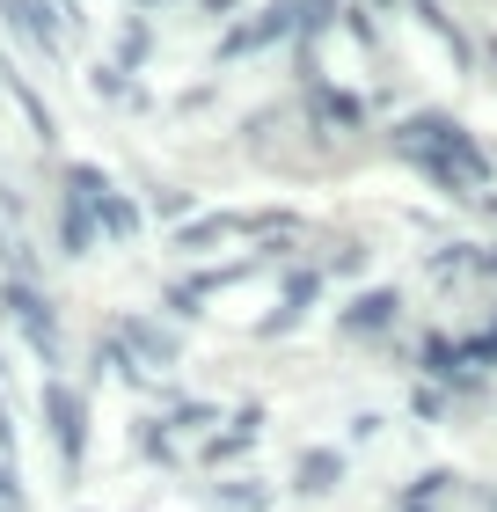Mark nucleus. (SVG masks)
<instances>
[{
  "label": "nucleus",
  "mask_w": 497,
  "mask_h": 512,
  "mask_svg": "<svg viewBox=\"0 0 497 512\" xmlns=\"http://www.w3.org/2000/svg\"><path fill=\"white\" fill-rule=\"evenodd\" d=\"M395 154L417 161V169L432 176L446 198L490 191V154L468 139V125L446 118V110H417V118H402V125H395Z\"/></svg>",
  "instance_id": "nucleus-1"
},
{
  "label": "nucleus",
  "mask_w": 497,
  "mask_h": 512,
  "mask_svg": "<svg viewBox=\"0 0 497 512\" xmlns=\"http://www.w3.org/2000/svg\"><path fill=\"white\" fill-rule=\"evenodd\" d=\"M37 410H44V432H52V454H59L66 483H81V469H88V425H96V410H88V388H74L66 374H44Z\"/></svg>",
  "instance_id": "nucleus-2"
},
{
  "label": "nucleus",
  "mask_w": 497,
  "mask_h": 512,
  "mask_svg": "<svg viewBox=\"0 0 497 512\" xmlns=\"http://www.w3.org/2000/svg\"><path fill=\"white\" fill-rule=\"evenodd\" d=\"M0 308L15 315V330L30 337V352L59 374V366H66V337H59V308H52V293L30 286V278H0Z\"/></svg>",
  "instance_id": "nucleus-3"
},
{
  "label": "nucleus",
  "mask_w": 497,
  "mask_h": 512,
  "mask_svg": "<svg viewBox=\"0 0 497 512\" xmlns=\"http://www.w3.org/2000/svg\"><path fill=\"white\" fill-rule=\"evenodd\" d=\"M300 37V0H264L249 22H234L220 37V59H242V52H264V44H286Z\"/></svg>",
  "instance_id": "nucleus-4"
},
{
  "label": "nucleus",
  "mask_w": 497,
  "mask_h": 512,
  "mask_svg": "<svg viewBox=\"0 0 497 512\" xmlns=\"http://www.w3.org/2000/svg\"><path fill=\"white\" fill-rule=\"evenodd\" d=\"M110 337L125 344V352H132V366H147V374H154V366L169 374V366L183 359L176 330H161V322H147V315H117V322H110Z\"/></svg>",
  "instance_id": "nucleus-5"
},
{
  "label": "nucleus",
  "mask_w": 497,
  "mask_h": 512,
  "mask_svg": "<svg viewBox=\"0 0 497 512\" xmlns=\"http://www.w3.org/2000/svg\"><path fill=\"white\" fill-rule=\"evenodd\" d=\"M395 315H402V293L395 286H366L351 308H337V330L344 337H381V330H395Z\"/></svg>",
  "instance_id": "nucleus-6"
},
{
  "label": "nucleus",
  "mask_w": 497,
  "mask_h": 512,
  "mask_svg": "<svg viewBox=\"0 0 497 512\" xmlns=\"http://www.w3.org/2000/svg\"><path fill=\"white\" fill-rule=\"evenodd\" d=\"M0 15H8V30L30 44V52H44V59H59V22H52V8L44 0H0Z\"/></svg>",
  "instance_id": "nucleus-7"
},
{
  "label": "nucleus",
  "mask_w": 497,
  "mask_h": 512,
  "mask_svg": "<svg viewBox=\"0 0 497 512\" xmlns=\"http://www.w3.org/2000/svg\"><path fill=\"white\" fill-rule=\"evenodd\" d=\"M96 198H59V256H96Z\"/></svg>",
  "instance_id": "nucleus-8"
},
{
  "label": "nucleus",
  "mask_w": 497,
  "mask_h": 512,
  "mask_svg": "<svg viewBox=\"0 0 497 512\" xmlns=\"http://www.w3.org/2000/svg\"><path fill=\"white\" fill-rule=\"evenodd\" d=\"M344 483V454L337 447H300V461H293V491L300 498H329Z\"/></svg>",
  "instance_id": "nucleus-9"
},
{
  "label": "nucleus",
  "mask_w": 497,
  "mask_h": 512,
  "mask_svg": "<svg viewBox=\"0 0 497 512\" xmlns=\"http://www.w3.org/2000/svg\"><path fill=\"white\" fill-rule=\"evenodd\" d=\"M307 110H315L322 125H337V132H359L366 125V103L344 96V88H329V81H307Z\"/></svg>",
  "instance_id": "nucleus-10"
},
{
  "label": "nucleus",
  "mask_w": 497,
  "mask_h": 512,
  "mask_svg": "<svg viewBox=\"0 0 497 512\" xmlns=\"http://www.w3.org/2000/svg\"><path fill=\"white\" fill-rule=\"evenodd\" d=\"M205 512H271V483L227 476V483H212V491H205Z\"/></svg>",
  "instance_id": "nucleus-11"
},
{
  "label": "nucleus",
  "mask_w": 497,
  "mask_h": 512,
  "mask_svg": "<svg viewBox=\"0 0 497 512\" xmlns=\"http://www.w3.org/2000/svg\"><path fill=\"white\" fill-rule=\"evenodd\" d=\"M96 235H103V242H117V249H125V242H139V205H132L125 191H117V183L96 198Z\"/></svg>",
  "instance_id": "nucleus-12"
},
{
  "label": "nucleus",
  "mask_w": 497,
  "mask_h": 512,
  "mask_svg": "<svg viewBox=\"0 0 497 512\" xmlns=\"http://www.w3.org/2000/svg\"><path fill=\"white\" fill-rule=\"evenodd\" d=\"M0 88H8V96L22 103V118H30V132L44 139V147H52V139H59V118H52V103H44L37 88H30V74H15V66H0Z\"/></svg>",
  "instance_id": "nucleus-13"
},
{
  "label": "nucleus",
  "mask_w": 497,
  "mask_h": 512,
  "mask_svg": "<svg viewBox=\"0 0 497 512\" xmlns=\"http://www.w3.org/2000/svg\"><path fill=\"white\" fill-rule=\"evenodd\" d=\"M322 293V271H293V286H286V300H278V315H264L256 322V337H278V330H293V322L307 315V300Z\"/></svg>",
  "instance_id": "nucleus-14"
},
{
  "label": "nucleus",
  "mask_w": 497,
  "mask_h": 512,
  "mask_svg": "<svg viewBox=\"0 0 497 512\" xmlns=\"http://www.w3.org/2000/svg\"><path fill=\"white\" fill-rule=\"evenodd\" d=\"M227 235H242V213H198V220H183V227H176V249H183V256H198V249L227 242Z\"/></svg>",
  "instance_id": "nucleus-15"
},
{
  "label": "nucleus",
  "mask_w": 497,
  "mask_h": 512,
  "mask_svg": "<svg viewBox=\"0 0 497 512\" xmlns=\"http://www.w3.org/2000/svg\"><path fill=\"white\" fill-rule=\"evenodd\" d=\"M454 483H461L454 469H432V476H417V491H402V498H395V512H432L446 491H454Z\"/></svg>",
  "instance_id": "nucleus-16"
},
{
  "label": "nucleus",
  "mask_w": 497,
  "mask_h": 512,
  "mask_svg": "<svg viewBox=\"0 0 497 512\" xmlns=\"http://www.w3.org/2000/svg\"><path fill=\"white\" fill-rule=\"evenodd\" d=\"M132 447L147 454V461H176V432L161 425V417H139V432H132Z\"/></svg>",
  "instance_id": "nucleus-17"
},
{
  "label": "nucleus",
  "mask_w": 497,
  "mask_h": 512,
  "mask_svg": "<svg viewBox=\"0 0 497 512\" xmlns=\"http://www.w3.org/2000/svg\"><path fill=\"white\" fill-rule=\"evenodd\" d=\"M88 88H96V96H125V103H139V88L125 81V66H117V59H96V66H88Z\"/></svg>",
  "instance_id": "nucleus-18"
},
{
  "label": "nucleus",
  "mask_w": 497,
  "mask_h": 512,
  "mask_svg": "<svg viewBox=\"0 0 497 512\" xmlns=\"http://www.w3.org/2000/svg\"><path fill=\"white\" fill-rule=\"evenodd\" d=\"M249 447H256L249 432H212V439H205V461H212V469H227V461H242Z\"/></svg>",
  "instance_id": "nucleus-19"
},
{
  "label": "nucleus",
  "mask_w": 497,
  "mask_h": 512,
  "mask_svg": "<svg viewBox=\"0 0 497 512\" xmlns=\"http://www.w3.org/2000/svg\"><path fill=\"white\" fill-rule=\"evenodd\" d=\"M161 425H169V432H205V425H220V410H212V403H176Z\"/></svg>",
  "instance_id": "nucleus-20"
},
{
  "label": "nucleus",
  "mask_w": 497,
  "mask_h": 512,
  "mask_svg": "<svg viewBox=\"0 0 497 512\" xmlns=\"http://www.w3.org/2000/svg\"><path fill=\"white\" fill-rule=\"evenodd\" d=\"M147 44H154V30H147V22H125V37H117V66L132 74V66L147 59Z\"/></svg>",
  "instance_id": "nucleus-21"
},
{
  "label": "nucleus",
  "mask_w": 497,
  "mask_h": 512,
  "mask_svg": "<svg viewBox=\"0 0 497 512\" xmlns=\"http://www.w3.org/2000/svg\"><path fill=\"white\" fill-rule=\"evenodd\" d=\"M147 213H154V220H183V213H191V191H176V183H161V191L147 198Z\"/></svg>",
  "instance_id": "nucleus-22"
},
{
  "label": "nucleus",
  "mask_w": 497,
  "mask_h": 512,
  "mask_svg": "<svg viewBox=\"0 0 497 512\" xmlns=\"http://www.w3.org/2000/svg\"><path fill=\"white\" fill-rule=\"evenodd\" d=\"M0 512H30V491H22L15 461H0Z\"/></svg>",
  "instance_id": "nucleus-23"
},
{
  "label": "nucleus",
  "mask_w": 497,
  "mask_h": 512,
  "mask_svg": "<svg viewBox=\"0 0 497 512\" xmlns=\"http://www.w3.org/2000/svg\"><path fill=\"white\" fill-rule=\"evenodd\" d=\"M0 461H15V417H8V395H0Z\"/></svg>",
  "instance_id": "nucleus-24"
},
{
  "label": "nucleus",
  "mask_w": 497,
  "mask_h": 512,
  "mask_svg": "<svg viewBox=\"0 0 497 512\" xmlns=\"http://www.w3.org/2000/svg\"><path fill=\"white\" fill-rule=\"evenodd\" d=\"M234 8H242V0H205V15H234Z\"/></svg>",
  "instance_id": "nucleus-25"
},
{
  "label": "nucleus",
  "mask_w": 497,
  "mask_h": 512,
  "mask_svg": "<svg viewBox=\"0 0 497 512\" xmlns=\"http://www.w3.org/2000/svg\"><path fill=\"white\" fill-rule=\"evenodd\" d=\"M139 8H161V0H139Z\"/></svg>",
  "instance_id": "nucleus-26"
},
{
  "label": "nucleus",
  "mask_w": 497,
  "mask_h": 512,
  "mask_svg": "<svg viewBox=\"0 0 497 512\" xmlns=\"http://www.w3.org/2000/svg\"><path fill=\"white\" fill-rule=\"evenodd\" d=\"M0 374H8V359H0Z\"/></svg>",
  "instance_id": "nucleus-27"
}]
</instances>
